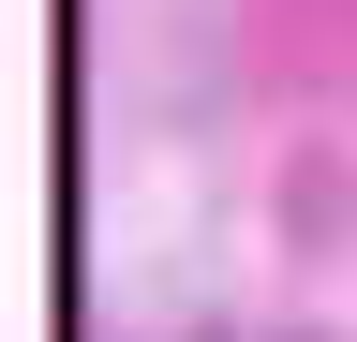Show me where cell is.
<instances>
[{"label": "cell", "instance_id": "cell-1", "mask_svg": "<svg viewBox=\"0 0 357 342\" xmlns=\"http://www.w3.org/2000/svg\"><path fill=\"white\" fill-rule=\"evenodd\" d=\"M268 60L342 75V60H357V0H268Z\"/></svg>", "mask_w": 357, "mask_h": 342}]
</instances>
